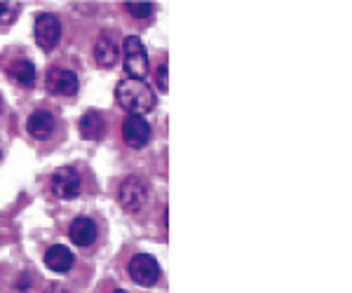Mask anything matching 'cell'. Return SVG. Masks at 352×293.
<instances>
[{"mask_svg":"<svg viewBox=\"0 0 352 293\" xmlns=\"http://www.w3.org/2000/svg\"><path fill=\"white\" fill-rule=\"evenodd\" d=\"M116 101L120 108H124L132 115H146L148 110L155 108V92L148 87L146 80H134V78H124L116 87Z\"/></svg>","mask_w":352,"mask_h":293,"instance_id":"1","label":"cell"},{"mask_svg":"<svg viewBox=\"0 0 352 293\" xmlns=\"http://www.w3.org/2000/svg\"><path fill=\"white\" fill-rule=\"evenodd\" d=\"M122 54H124V69H127L129 78L144 80L146 73H148V52H146L141 38L129 36L122 43Z\"/></svg>","mask_w":352,"mask_h":293,"instance_id":"2","label":"cell"},{"mask_svg":"<svg viewBox=\"0 0 352 293\" xmlns=\"http://www.w3.org/2000/svg\"><path fill=\"white\" fill-rule=\"evenodd\" d=\"M127 270H129V277L141 286H153L160 279V266H157V261L151 253H136L132 261H129Z\"/></svg>","mask_w":352,"mask_h":293,"instance_id":"3","label":"cell"},{"mask_svg":"<svg viewBox=\"0 0 352 293\" xmlns=\"http://www.w3.org/2000/svg\"><path fill=\"white\" fill-rule=\"evenodd\" d=\"M148 202V183L141 176H127L120 185V204L127 211H139Z\"/></svg>","mask_w":352,"mask_h":293,"instance_id":"4","label":"cell"},{"mask_svg":"<svg viewBox=\"0 0 352 293\" xmlns=\"http://www.w3.org/2000/svg\"><path fill=\"white\" fill-rule=\"evenodd\" d=\"M52 193L59 200H76L80 193V174L73 167H61L52 176Z\"/></svg>","mask_w":352,"mask_h":293,"instance_id":"5","label":"cell"},{"mask_svg":"<svg viewBox=\"0 0 352 293\" xmlns=\"http://www.w3.org/2000/svg\"><path fill=\"white\" fill-rule=\"evenodd\" d=\"M61 38V24L54 14H38L36 16V43L41 45L45 52H52Z\"/></svg>","mask_w":352,"mask_h":293,"instance_id":"6","label":"cell"},{"mask_svg":"<svg viewBox=\"0 0 352 293\" xmlns=\"http://www.w3.org/2000/svg\"><path fill=\"white\" fill-rule=\"evenodd\" d=\"M151 137H153L151 125L144 120V117L132 115V117H127V120H124L122 139H124V143H127L129 148H144V145H148Z\"/></svg>","mask_w":352,"mask_h":293,"instance_id":"7","label":"cell"},{"mask_svg":"<svg viewBox=\"0 0 352 293\" xmlns=\"http://www.w3.org/2000/svg\"><path fill=\"white\" fill-rule=\"evenodd\" d=\"M47 89L59 97H76L78 94V75L66 69H50Z\"/></svg>","mask_w":352,"mask_h":293,"instance_id":"8","label":"cell"},{"mask_svg":"<svg viewBox=\"0 0 352 293\" xmlns=\"http://www.w3.org/2000/svg\"><path fill=\"white\" fill-rule=\"evenodd\" d=\"M54 127H56V120L50 110L31 113V117H28V122H26V132L36 141H47L54 134Z\"/></svg>","mask_w":352,"mask_h":293,"instance_id":"9","label":"cell"},{"mask_svg":"<svg viewBox=\"0 0 352 293\" xmlns=\"http://www.w3.org/2000/svg\"><path fill=\"white\" fill-rule=\"evenodd\" d=\"M68 237L76 246H89L96 239V223L87 216H78L68 228Z\"/></svg>","mask_w":352,"mask_h":293,"instance_id":"10","label":"cell"},{"mask_svg":"<svg viewBox=\"0 0 352 293\" xmlns=\"http://www.w3.org/2000/svg\"><path fill=\"white\" fill-rule=\"evenodd\" d=\"M73 253L71 249H66L64 244H54L50 246L47 253H45V266L50 270H54V272H68V270L73 268Z\"/></svg>","mask_w":352,"mask_h":293,"instance_id":"11","label":"cell"},{"mask_svg":"<svg viewBox=\"0 0 352 293\" xmlns=\"http://www.w3.org/2000/svg\"><path fill=\"white\" fill-rule=\"evenodd\" d=\"M106 132V122L104 115L99 110H87L80 117V134L89 141H99Z\"/></svg>","mask_w":352,"mask_h":293,"instance_id":"12","label":"cell"},{"mask_svg":"<svg viewBox=\"0 0 352 293\" xmlns=\"http://www.w3.org/2000/svg\"><path fill=\"white\" fill-rule=\"evenodd\" d=\"M8 71L16 80V84H21V87H33V80H36V66H33L31 59H24V56H21V59H14Z\"/></svg>","mask_w":352,"mask_h":293,"instance_id":"13","label":"cell"},{"mask_svg":"<svg viewBox=\"0 0 352 293\" xmlns=\"http://www.w3.org/2000/svg\"><path fill=\"white\" fill-rule=\"evenodd\" d=\"M94 56H96V61H99V66L111 69L118 61V45L113 43L109 36H101L94 45Z\"/></svg>","mask_w":352,"mask_h":293,"instance_id":"14","label":"cell"},{"mask_svg":"<svg viewBox=\"0 0 352 293\" xmlns=\"http://www.w3.org/2000/svg\"><path fill=\"white\" fill-rule=\"evenodd\" d=\"M124 8L134 19H148L153 14V3H124Z\"/></svg>","mask_w":352,"mask_h":293,"instance_id":"15","label":"cell"},{"mask_svg":"<svg viewBox=\"0 0 352 293\" xmlns=\"http://www.w3.org/2000/svg\"><path fill=\"white\" fill-rule=\"evenodd\" d=\"M16 14H19V3H0V21L3 24L14 21Z\"/></svg>","mask_w":352,"mask_h":293,"instance_id":"16","label":"cell"},{"mask_svg":"<svg viewBox=\"0 0 352 293\" xmlns=\"http://www.w3.org/2000/svg\"><path fill=\"white\" fill-rule=\"evenodd\" d=\"M155 80H157V87H160L162 92H167V64H162L160 69H157Z\"/></svg>","mask_w":352,"mask_h":293,"instance_id":"17","label":"cell"},{"mask_svg":"<svg viewBox=\"0 0 352 293\" xmlns=\"http://www.w3.org/2000/svg\"><path fill=\"white\" fill-rule=\"evenodd\" d=\"M47 293H68L64 286L61 284H50V289H47Z\"/></svg>","mask_w":352,"mask_h":293,"instance_id":"18","label":"cell"},{"mask_svg":"<svg viewBox=\"0 0 352 293\" xmlns=\"http://www.w3.org/2000/svg\"><path fill=\"white\" fill-rule=\"evenodd\" d=\"M113 293H127V291H122V289H116V291H113Z\"/></svg>","mask_w":352,"mask_h":293,"instance_id":"19","label":"cell"}]
</instances>
